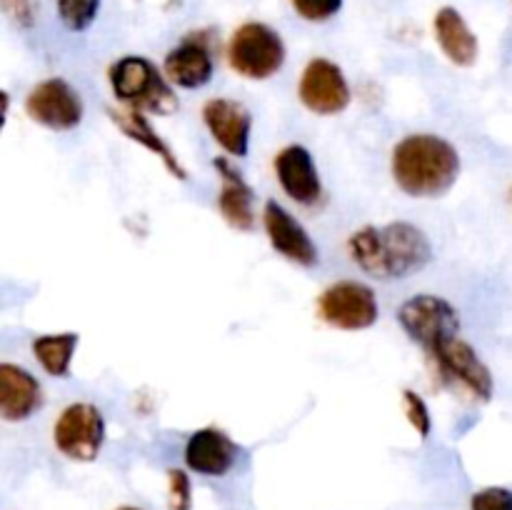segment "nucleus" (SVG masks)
Returning <instances> with one entry per match:
<instances>
[{
	"label": "nucleus",
	"instance_id": "nucleus-1",
	"mask_svg": "<svg viewBox=\"0 0 512 510\" xmlns=\"http://www.w3.org/2000/svg\"><path fill=\"white\" fill-rule=\"evenodd\" d=\"M348 255L363 273L378 280H400L418 273L433 260L428 235L413 223L365 225L348 238Z\"/></svg>",
	"mask_w": 512,
	"mask_h": 510
},
{
	"label": "nucleus",
	"instance_id": "nucleus-2",
	"mask_svg": "<svg viewBox=\"0 0 512 510\" xmlns=\"http://www.w3.org/2000/svg\"><path fill=\"white\" fill-rule=\"evenodd\" d=\"M390 170L395 185L410 198H440L458 180L460 155L440 135L413 133L395 143Z\"/></svg>",
	"mask_w": 512,
	"mask_h": 510
},
{
	"label": "nucleus",
	"instance_id": "nucleus-3",
	"mask_svg": "<svg viewBox=\"0 0 512 510\" xmlns=\"http://www.w3.org/2000/svg\"><path fill=\"white\" fill-rule=\"evenodd\" d=\"M108 80L115 98L140 113L173 115L180 108L173 83L153 60L143 55H125L115 60L108 70Z\"/></svg>",
	"mask_w": 512,
	"mask_h": 510
},
{
	"label": "nucleus",
	"instance_id": "nucleus-4",
	"mask_svg": "<svg viewBox=\"0 0 512 510\" xmlns=\"http://www.w3.org/2000/svg\"><path fill=\"white\" fill-rule=\"evenodd\" d=\"M435 375L445 388H453L473 403H488L493 398L495 380L488 365L480 360L473 345L463 338H450L428 353Z\"/></svg>",
	"mask_w": 512,
	"mask_h": 510
},
{
	"label": "nucleus",
	"instance_id": "nucleus-5",
	"mask_svg": "<svg viewBox=\"0 0 512 510\" xmlns=\"http://www.w3.org/2000/svg\"><path fill=\"white\" fill-rule=\"evenodd\" d=\"M228 63L240 78H273L285 65L283 38L265 23H243L228 43Z\"/></svg>",
	"mask_w": 512,
	"mask_h": 510
},
{
	"label": "nucleus",
	"instance_id": "nucleus-6",
	"mask_svg": "<svg viewBox=\"0 0 512 510\" xmlns=\"http://www.w3.org/2000/svg\"><path fill=\"white\" fill-rule=\"evenodd\" d=\"M398 323L415 345L430 353L440 343L460 335V313L440 295L420 293L398 308Z\"/></svg>",
	"mask_w": 512,
	"mask_h": 510
},
{
	"label": "nucleus",
	"instance_id": "nucleus-7",
	"mask_svg": "<svg viewBox=\"0 0 512 510\" xmlns=\"http://www.w3.org/2000/svg\"><path fill=\"white\" fill-rule=\"evenodd\" d=\"M53 443L75 463H93L105 443L103 410L93 403H70L53 423Z\"/></svg>",
	"mask_w": 512,
	"mask_h": 510
},
{
	"label": "nucleus",
	"instance_id": "nucleus-8",
	"mask_svg": "<svg viewBox=\"0 0 512 510\" xmlns=\"http://www.w3.org/2000/svg\"><path fill=\"white\" fill-rule=\"evenodd\" d=\"M378 298L360 280H338L318 298V318L338 330H368L378 323Z\"/></svg>",
	"mask_w": 512,
	"mask_h": 510
},
{
	"label": "nucleus",
	"instance_id": "nucleus-9",
	"mask_svg": "<svg viewBox=\"0 0 512 510\" xmlns=\"http://www.w3.org/2000/svg\"><path fill=\"white\" fill-rule=\"evenodd\" d=\"M25 113L33 123L63 133V130L78 128L85 115V105L68 80L48 78L30 88L25 98Z\"/></svg>",
	"mask_w": 512,
	"mask_h": 510
},
{
	"label": "nucleus",
	"instance_id": "nucleus-10",
	"mask_svg": "<svg viewBox=\"0 0 512 510\" xmlns=\"http://www.w3.org/2000/svg\"><path fill=\"white\" fill-rule=\"evenodd\" d=\"M298 98L310 113L340 115L353 100L345 73L328 58H313L305 65L298 83Z\"/></svg>",
	"mask_w": 512,
	"mask_h": 510
},
{
	"label": "nucleus",
	"instance_id": "nucleus-11",
	"mask_svg": "<svg viewBox=\"0 0 512 510\" xmlns=\"http://www.w3.org/2000/svg\"><path fill=\"white\" fill-rule=\"evenodd\" d=\"M263 225L275 253H280L285 260L300 265V268H313V265H318V245L313 243L308 230L283 205L275 203V200H268L263 208Z\"/></svg>",
	"mask_w": 512,
	"mask_h": 510
},
{
	"label": "nucleus",
	"instance_id": "nucleus-12",
	"mask_svg": "<svg viewBox=\"0 0 512 510\" xmlns=\"http://www.w3.org/2000/svg\"><path fill=\"white\" fill-rule=\"evenodd\" d=\"M203 123L215 143L233 158H245L250 150L253 115L243 103L230 98H213L203 105Z\"/></svg>",
	"mask_w": 512,
	"mask_h": 510
},
{
	"label": "nucleus",
	"instance_id": "nucleus-13",
	"mask_svg": "<svg viewBox=\"0 0 512 510\" xmlns=\"http://www.w3.org/2000/svg\"><path fill=\"white\" fill-rule=\"evenodd\" d=\"M275 175H278L280 188L285 190L290 200L300 205H315L323 198V180H320L315 160L305 145H285L275 155Z\"/></svg>",
	"mask_w": 512,
	"mask_h": 510
},
{
	"label": "nucleus",
	"instance_id": "nucleus-14",
	"mask_svg": "<svg viewBox=\"0 0 512 510\" xmlns=\"http://www.w3.org/2000/svg\"><path fill=\"white\" fill-rule=\"evenodd\" d=\"M43 385L33 373L15 363L0 365V415L5 423H23L43 408Z\"/></svg>",
	"mask_w": 512,
	"mask_h": 510
},
{
	"label": "nucleus",
	"instance_id": "nucleus-15",
	"mask_svg": "<svg viewBox=\"0 0 512 510\" xmlns=\"http://www.w3.org/2000/svg\"><path fill=\"white\" fill-rule=\"evenodd\" d=\"M238 453V445L223 430L200 428L185 443V465L198 475L220 478L233 468Z\"/></svg>",
	"mask_w": 512,
	"mask_h": 510
},
{
	"label": "nucleus",
	"instance_id": "nucleus-16",
	"mask_svg": "<svg viewBox=\"0 0 512 510\" xmlns=\"http://www.w3.org/2000/svg\"><path fill=\"white\" fill-rule=\"evenodd\" d=\"M213 168L220 175V193H218V210L225 223L235 230L250 233L255 228V193L245 183L243 173L230 163L228 158H215Z\"/></svg>",
	"mask_w": 512,
	"mask_h": 510
},
{
	"label": "nucleus",
	"instance_id": "nucleus-17",
	"mask_svg": "<svg viewBox=\"0 0 512 510\" xmlns=\"http://www.w3.org/2000/svg\"><path fill=\"white\" fill-rule=\"evenodd\" d=\"M163 73L175 88L198 90L213 80L215 63L210 48L198 38H188L175 45L163 60Z\"/></svg>",
	"mask_w": 512,
	"mask_h": 510
},
{
	"label": "nucleus",
	"instance_id": "nucleus-18",
	"mask_svg": "<svg viewBox=\"0 0 512 510\" xmlns=\"http://www.w3.org/2000/svg\"><path fill=\"white\" fill-rule=\"evenodd\" d=\"M435 40H438L440 50L445 58L458 68H473L478 60L480 45L470 25L465 23L463 15L455 8H440L433 20Z\"/></svg>",
	"mask_w": 512,
	"mask_h": 510
},
{
	"label": "nucleus",
	"instance_id": "nucleus-19",
	"mask_svg": "<svg viewBox=\"0 0 512 510\" xmlns=\"http://www.w3.org/2000/svg\"><path fill=\"white\" fill-rule=\"evenodd\" d=\"M108 115H110V120L118 125V130L125 135V138H130L133 143L143 145L145 150H150L153 155H158V158L163 160L165 168L170 170V175H173V178L188 180V170L183 168V163L178 160V155H175L173 148H170V145L165 143L158 133H155V128L150 125V120L145 118L140 110L110 108Z\"/></svg>",
	"mask_w": 512,
	"mask_h": 510
},
{
	"label": "nucleus",
	"instance_id": "nucleus-20",
	"mask_svg": "<svg viewBox=\"0 0 512 510\" xmlns=\"http://www.w3.org/2000/svg\"><path fill=\"white\" fill-rule=\"evenodd\" d=\"M80 343L78 333H48L33 340V355L40 368L53 378H70L75 348Z\"/></svg>",
	"mask_w": 512,
	"mask_h": 510
},
{
	"label": "nucleus",
	"instance_id": "nucleus-21",
	"mask_svg": "<svg viewBox=\"0 0 512 510\" xmlns=\"http://www.w3.org/2000/svg\"><path fill=\"white\" fill-rule=\"evenodd\" d=\"M100 0H58V18L73 33H83L98 18Z\"/></svg>",
	"mask_w": 512,
	"mask_h": 510
},
{
	"label": "nucleus",
	"instance_id": "nucleus-22",
	"mask_svg": "<svg viewBox=\"0 0 512 510\" xmlns=\"http://www.w3.org/2000/svg\"><path fill=\"white\" fill-rule=\"evenodd\" d=\"M168 508L170 510L193 508V483H190V475L180 468L168 470Z\"/></svg>",
	"mask_w": 512,
	"mask_h": 510
},
{
	"label": "nucleus",
	"instance_id": "nucleus-23",
	"mask_svg": "<svg viewBox=\"0 0 512 510\" xmlns=\"http://www.w3.org/2000/svg\"><path fill=\"white\" fill-rule=\"evenodd\" d=\"M403 403H405V415H408L410 425L418 430L420 438H428L430 430H433V418H430L428 403L420 398L415 390H403Z\"/></svg>",
	"mask_w": 512,
	"mask_h": 510
},
{
	"label": "nucleus",
	"instance_id": "nucleus-24",
	"mask_svg": "<svg viewBox=\"0 0 512 510\" xmlns=\"http://www.w3.org/2000/svg\"><path fill=\"white\" fill-rule=\"evenodd\" d=\"M290 3H293L295 13L310 23H325L343 8V0H290Z\"/></svg>",
	"mask_w": 512,
	"mask_h": 510
},
{
	"label": "nucleus",
	"instance_id": "nucleus-25",
	"mask_svg": "<svg viewBox=\"0 0 512 510\" xmlns=\"http://www.w3.org/2000/svg\"><path fill=\"white\" fill-rule=\"evenodd\" d=\"M470 510H512V490L500 488H483L470 498Z\"/></svg>",
	"mask_w": 512,
	"mask_h": 510
},
{
	"label": "nucleus",
	"instance_id": "nucleus-26",
	"mask_svg": "<svg viewBox=\"0 0 512 510\" xmlns=\"http://www.w3.org/2000/svg\"><path fill=\"white\" fill-rule=\"evenodd\" d=\"M3 10L20 28H33L38 18V0H3Z\"/></svg>",
	"mask_w": 512,
	"mask_h": 510
},
{
	"label": "nucleus",
	"instance_id": "nucleus-27",
	"mask_svg": "<svg viewBox=\"0 0 512 510\" xmlns=\"http://www.w3.org/2000/svg\"><path fill=\"white\" fill-rule=\"evenodd\" d=\"M115 510H143V508H135V505H120V508Z\"/></svg>",
	"mask_w": 512,
	"mask_h": 510
}]
</instances>
